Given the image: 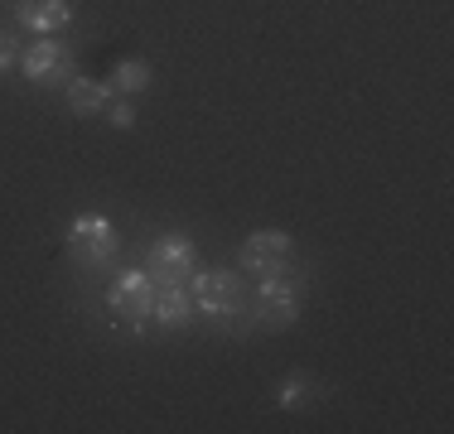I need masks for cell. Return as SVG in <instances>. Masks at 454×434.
<instances>
[{
  "label": "cell",
  "mask_w": 454,
  "mask_h": 434,
  "mask_svg": "<svg viewBox=\"0 0 454 434\" xmlns=\"http://www.w3.org/2000/svg\"><path fill=\"white\" fill-rule=\"evenodd\" d=\"M102 121L116 126V130H131L136 126V106L131 102H116V97H112V102H106V112H102Z\"/></svg>",
  "instance_id": "4fadbf2b"
},
{
  "label": "cell",
  "mask_w": 454,
  "mask_h": 434,
  "mask_svg": "<svg viewBox=\"0 0 454 434\" xmlns=\"http://www.w3.org/2000/svg\"><path fill=\"white\" fill-rule=\"evenodd\" d=\"M150 323H155V329H184V323H193V295H189L184 280H175V285H155Z\"/></svg>",
  "instance_id": "ba28073f"
},
{
  "label": "cell",
  "mask_w": 454,
  "mask_h": 434,
  "mask_svg": "<svg viewBox=\"0 0 454 434\" xmlns=\"http://www.w3.org/2000/svg\"><path fill=\"white\" fill-rule=\"evenodd\" d=\"M290 232H276V227H266V232H252L242 242V252H237V270H247V275H286L290 270Z\"/></svg>",
  "instance_id": "5b68a950"
},
{
  "label": "cell",
  "mask_w": 454,
  "mask_h": 434,
  "mask_svg": "<svg viewBox=\"0 0 454 434\" xmlns=\"http://www.w3.org/2000/svg\"><path fill=\"white\" fill-rule=\"evenodd\" d=\"M15 19H20V29L49 39L73 19V10H68V0H15Z\"/></svg>",
  "instance_id": "9c48e42d"
},
{
  "label": "cell",
  "mask_w": 454,
  "mask_h": 434,
  "mask_svg": "<svg viewBox=\"0 0 454 434\" xmlns=\"http://www.w3.org/2000/svg\"><path fill=\"white\" fill-rule=\"evenodd\" d=\"M145 270L155 285H175V280H189L199 270V252H193L189 236H160L145 252Z\"/></svg>",
  "instance_id": "52a82bcc"
},
{
  "label": "cell",
  "mask_w": 454,
  "mask_h": 434,
  "mask_svg": "<svg viewBox=\"0 0 454 434\" xmlns=\"http://www.w3.org/2000/svg\"><path fill=\"white\" fill-rule=\"evenodd\" d=\"M63 92H68L73 116H102L106 102H112V87H106V82H92V78H73Z\"/></svg>",
  "instance_id": "30bf717a"
},
{
  "label": "cell",
  "mask_w": 454,
  "mask_h": 434,
  "mask_svg": "<svg viewBox=\"0 0 454 434\" xmlns=\"http://www.w3.org/2000/svg\"><path fill=\"white\" fill-rule=\"evenodd\" d=\"M189 295H193V314L208 319L213 329H232V323L247 314V285H242L237 270H223V266L218 270H199L193 285H189Z\"/></svg>",
  "instance_id": "6da1fadb"
},
{
  "label": "cell",
  "mask_w": 454,
  "mask_h": 434,
  "mask_svg": "<svg viewBox=\"0 0 454 434\" xmlns=\"http://www.w3.org/2000/svg\"><path fill=\"white\" fill-rule=\"evenodd\" d=\"M150 82H155V68H150L145 58H121L112 68V82H106V87H112V92H121V97H136V92H145Z\"/></svg>",
  "instance_id": "7c38bea8"
},
{
  "label": "cell",
  "mask_w": 454,
  "mask_h": 434,
  "mask_svg": "<svg viewBox=\"0 0 454 434\" xmlns=\"http://www.w3.org/2000/svg\"><path fill=\"white\" fill-rule=\"evenodd\" d=\"M68 252L78 256V266L106 270L116 260V252H121V236H116V227L106 222V217L82 213V217H73V227H68Z\"/></svg>",
  "instance_id": "7a4b0ae2"
},
{
  "label": "cell",
  "mask_w": 454,
  "mask_h": 434,
  "mask_svg": "<svg viewBox=\"0 0 454 434\" xmlns=\"http://www.w3.org/2000/svg\"><path fill=\"white\" fill-rule=\"evenodd\" d=\"M300 319V290L286 275H262L252 295V323L262 329H290Z\"/></svg>",
  "instance_id": "3957f363"
},
{
  "label": "cell",
  "mask_w": 454,
  "mask_h": 434,
  "mask_svg": "<svg viewBox=\"0 0 454 434\" xmlns=\"http://www.w3.org/2000/svg\"><path fill=\"white\" fill-rule=\"evenodd\" d=\"M319 400V382L309 372H286V382H280L276 391V406L280 410H305V406H315Z\"/></svg>",
  "instance_id": "8fae6325"
},
{
  "label": "cell",
  "mask_w": 454,
  "mask_h": 434,
  "mask_svg": "<svg viewBox=\"0 0 454 434\" xmlns=\"http://www.w3.org/2000/svg\"><path fill=\"white\" fill-rule=\"evenodd\" d=\"M150 299H155V280H150V270H121V275L106 285V309L116 314V319H126L131 329H145L150 323Z\"/></svg>",
  "instance_id": "277c9868"
},
{
  "label": "cell",
  "mask_w": 454,
  "mask_h": 434,
  "mask_svg": "<svg viewBox=\"0 0 454 434\" xmlns=\"http://www.w3.org/2000/svg\"><path fill=\"white\" fill-rule=\"evenodd\" d=\"M20 68L35 87H68L73 82V49L59 39H35L20 53Z\"/></svg>",
  "instance_id": "8992f818"
},
{
  "label": "cell",
  "mask_w": 454,
  "mask_h": 434,
  "mask_svg": "<svg viewBox=\"0 0 454 434\" xmlns=\"http://www.w3.org/2000/svg\"><path fill=\"white\" fill-rule=\"evenodd\" d=\"M20 63V39L10 29H0V73H10Z\"/></svg>",
  "instance_id": "5bb4252c"
}]
</instances>
